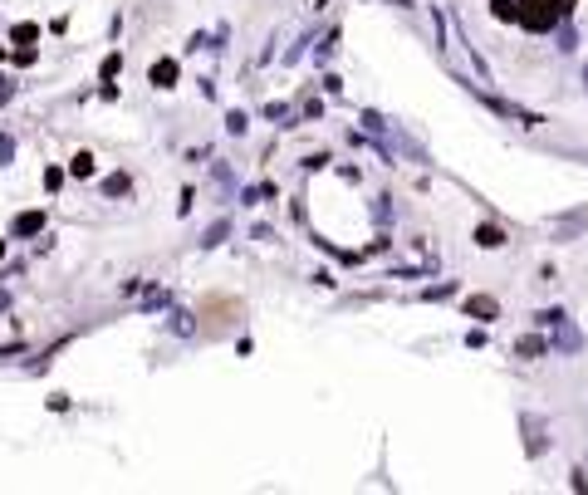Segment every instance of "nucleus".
I'll use <instances>...</instances> for the list:
<instances>
[{
	"mask_svg": "<svg viewBox=\"0 0 588 495\" xmlns=\"http://www.w3.org/2000/svg\"><path fill=\"white\" fill-rule=\"evenodd\" d=\"M584 226H588V211H574V216H564V221H559V236L569 240V236H579Z\"/></svg>",
	"mask_w": 588,
	"mask_h": 495,
	"instance_id": "5",
	"label": "nucleus"
},
{
	"mask_svg": "<svg viewBox=\"0 0 588 495\" xmlns=\"http://www.w3.org/2000/svg\"><path fill=\"white\" fill-rule=\"evenodd\" d=\"M118 74H123V59L108 54V59H103V79H118Z\"/></svg>",
	"mask_w": 588,
	"mask_h": 495,
	"instance_id": "13",
	"label": "nucleus"
},
{
	"mask_svg": "<svg viewBox=\"0 0 588 495\" xmlns=\"http://www.w3.org/2000/svg\"><path fill=\"white\" fill-rule=\"evenodd\" d=\"M476 245H486V250L505 245V231H500V226H481V231H476Z\"/></svg>",
	"mask_w": 588,
	"mask_h": 495,
	"instance_id": "6",
	"label": "nucleus"
},
{
	"mask_svg": "<svg viewBox=\"0 0 588 495\" xmlns=\"http://www.w3.org/2000/svg\"><path fill=\"white\" fill-rule=\"evenodd\" d=\"M147 79H152V84H157V89H172V84H177V59H157V64H152V74H147Z\"/></svg>",
	"mask_w": 588,
	"mask_h": 495,
	"instance_id": "3",
	"label": "nucleus"
},
{
	"mask_svg": "<svg viewBox=\"0 0 588 495\" xmlns=\"http://www.w3.org/2000/svg\"><path fill=\"white\" fill-rule=\"evenodd\" d=\"M10 157H15V142H10V138H0V167H5Z\"/></svg>",
	"mask_w": 588,
	"mask_h": 495,
	"instance_id": "14",
	"label": "nucleus"
},
{
	"mask_svg": "<svg viewBox=\"0 0 588 495\" xmlns=\"http://www.w3.org/2000/svg\"><path fill=\"white\" fill-rule=\"evenodd\" d=\"M520 25L525 30H554L559 25V10H554V0H520Z\"/></svg>",
	"mask_w": 588,
	"mask_h": 495,
	"instance_id": "1",
	"label": "nucleus"
},
{
	"mask_svg": "<svg viewBox=\"0 0 588 495\" xmlns=\"http://www.w3.org/2000/svg\"><path fill=\"white\" fill-rule=\"evenodd\" d=\"M466 309H471L476 319H495V314H500V304H495L490 295H476V299H466Z\"/></svg>",
	"mask_w": 588,
	"mask_h": 495,
	"instance_id": "4",
	"label": "nucleus"
},
{
	"mask_svg": "<svg viewBox=\"0 0 588 495\" xmlns=\"http://www.w3.org/2000/svg\"><path fill=\"white\" fill-rule=\"evenodd\" d=\"M0 255H5V240H0Z\"/></svg>",
	"mask_w": 588,
	"mask_h": 495,
	"instance_id": "19",
	"label": "nucleus"
},
{
	"mask_svg": "<svg viewBox=\"0 0 588 495\" xmlns=\"http://www.w3.org/2000/svg\"><path fill=\"white\" fill-rule=\"evenodd\" d=\"M103 192H108V197H123V192H128V177H123V172H118V177H108V182H103Z\"/></svg>",
	"mask_w": 588,
	"mask_h": 495,
	"instance_id": "12",
	"label": "nucleus"
},
{
	"mask_svg": "<svg viewBox=\"0 0 588 495\" xmlns=\"http://www.w3.org/2000/svg\"><path fill=\"white\" fill-rule=\"evenodd\" d=\"M574 5H579V0H554V10H559V15H569Z\"/></svg>",
	"mask_w": 588,
	"mask_h": 495,
	"instance_id": "15",
	"label": "nucleus"
},
{
	"mask_svg": "<svg viewBox=\"0 0 588 495\" xmlns=\"http://www.w3.org/2000/svg\"><path fill=\"white\" fill-rule=\"evenodd\" d=\"M69 172H74V177H94V157H89V152H79V157L69 162Z\"/></svg>",
	"mask_w": 588,
	"mask_h": 495,
	"instance_id": "11",
	"label": "nucleus"
},
{
	"mask_svg": "<svg viewBox=\"0 0 588 495\" xmlns=\"http://www.w3.org/2000/svg\"><path fill=\"white\" fill-rule=\"evenodd\" d=\"M10 94H15V89H10V84H5V79H0V103L10 99Z\"/></svg>",
	"mask_w": 588,
	"mask_h": 495,
	"instance_id": "16",
	"label": "nucleus"
},
{
	"mask_svg": "<svg viewBox=\"0 0 588 495\" xmlns=\"http://www.w3.org/2000/svg\"><path fill=\"white\" fill-rule=\"evenodd\" d=\"M490 15L495 20H520V5L515 0H490Z\"/></svg>",
	"mask_w": 588,
	"mask_h": 495,
	"instance_id": "8",
	"label": "nucleus"
},
{
	"mask_svg": "<svg viewBox=\"0 0 588 495\" xmlns=\"http://www.w3.org/2000/svg\"><path fill=\"white\" fill-rule=\"evenodd\" d=\"M226 236H231V221H216V226H211V231H206V240H201V245H206V250H211V245H221V240H226Z\"/></svg>",
	"mask_w": 588,
	"mask_h": 495,
	"instance_id": "9",
	"label": "nucleus"
},
{
	"mask_svg": "<svg viewBox=\"0 0 588 495\" xmlns=\"http://www.w3.org/2000/svg\"><path fill=\"white\" fill-rule=\"evenodd\" d=\"M584 84H588V64H584Z\"/></svg>",
	"mask_w": 588,
	"mask_h": 495,
	"instance_id": "18",
	"label": "nucleus"
},
{
	"mask_svg": "<svg viewBox=\"0 0 588 495\" xmlns=\"http://www.w3.org/2000/svg\"><path fill=\"white\" fill-rule=\"evenodd\" d=\"M10 231H15V236H39V231H44V211H20Z\"/></svg>",
	"mask_w": 588,
	"mask_h": 495,
	"instance_id": "2",
	"label": "nucleus"
},
{
	"mask_svg": "<svg viewBox=\"0 0 588 495\" xmlns=\"http://www.w3.org/2000/svg\"><path fill=\"white\" fill-rule=\"evenodd\" d=\"M515 353H520V358H539V353H544V338H520Z\"/></svg>",
	"mask_w": 588,
	"mask_h": 495,
	"instance_id": "10",
	"label": "nucleus"
},
{
	"mask_svg": "<svg viewBox=\"0 0 588 495\" xmlns=\"http://www.w3.org/2000/svg\"><path fill=\"white\" fill-rule=\"evenodd\" d=\"M0 309H10V299H5V295H0Z\"/></svg>",
	"mask_w": 588,
	"mask_h": 495,
	"instance_id": "17",
	"label": "nucleus"
},
{
	"mask_svg": "<svg viewBox=\"0 0 588 495\" xmlns=\"http://www.w3.org/2000/svg\"><path fill=\"white\" fill-rule=\"evenodd\" d=\"M10 39H15V44H35V39H39V25H30V20H20V25L10 30Z\"/></svg>",
	"mask_w": 588,
	"mask_h": 495,
	"instance_id": "7",
	"label": "nucleus"
}]
</instances>
